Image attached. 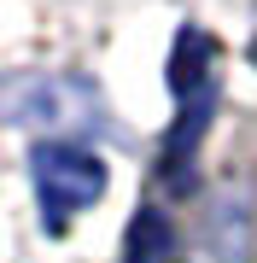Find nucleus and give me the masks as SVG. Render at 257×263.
<instances>
[{"label":"nucleus","mask_w":257,"mask_h":263,"mask_svg":"<svg viewBox=\"0 0 257 263\" xmlns=\"http://www.w3.org/2000/svg\"><path fill=\"white\" fill-rule=\"evenodd\" d=\"M123 263H175V228H170V216H164V211L146 205V211L129 222Z\"/></svg>","instance_id":"20e7f679"},{"label":"nucleus","mask_w":257,"mask_h":263,"mask_svg":"<svg viewBox=\"0 0 257 263\" xmlns=\"http://www.w3.org/2000/svg\"><path fill=\"white\" fill-rule=\"evenodd\" d=\"M170 94H175V129L164 135V176H170L175 193H187L193 158H199V141H205L216 94H222V47L199 24H187L170 47Z\"/></svg>","instance_id":"f257e3e1"},{"label":"nucleus","mask_w":257,"mask_h":263,"mask_svg":"<svg viewBox=\"0 0 257 263\" xmlns=\"http://www.w3.org/2000/svg\"><path fill=\"white\" fill-rule=\"evenodd\" d=\"M251 65H257V35H251Z\"/></svg>","instance_id":"423d86ee"},{"label":"nucleus","mask_w":257,"mask_h":263,"mask_svg":"<svg viewBox=\"0 0 257 263\" xmlns=\"http://www.w3.org/2000/svg\"><path fill=\"white\" fill-rule=\"evenodd\" d=\"M205 263H246V211L240 205H222L205 228Z\"/></svg>","instance_id":"39448f33"},{"label":"nucleus","mask_w":257,"mask_h":263,"mask_svg":"<svg viewBox=\"0 0 257 263\" xmlns=\"http://www.w3.org/2000/svg\"><path fill=\"white\" fill-rule=\"evenodd\" d=\"M94 88L70 76H6L0 123H94Z\"/></svg>","instance_id":"7ed1b4c3"},{"label":"nucleus","mask_w":257,"mask_h":263,"mask_svg":"<svg viewBox=\"0 0 257 263\" xmlns=\"http://www.w3.org/2000/svg\"><path fill=\"white\" fill-rule=\"evenodd\" d=\"M29 181H35L47 228L58 234L70 216H82L105 193V164H100V152H88L76 141H41L29 152Z\"/></svg>","instance_id":"f03ea898"}]
</instances>
